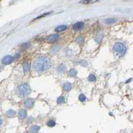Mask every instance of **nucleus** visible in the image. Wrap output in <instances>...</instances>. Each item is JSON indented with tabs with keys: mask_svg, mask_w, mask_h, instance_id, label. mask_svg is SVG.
<instances>
[{
	"mask_svg": "<svg viewBox=\"0 0 133 133\" xmlns=\"http://www.w3.org/2000/svg\"><path fill=\"white\" fill-rule=\"evenodd\" d=\"M51 60L47 57H40L36 59L33 64V68L36 71H43L51 67Z\"/></svg>",
	"mask_w": 133,
	"mask_h": 133,
	"instance_id": "1",
	"label": "nucleus"
},
{
	"mask_svg": "<svg viewBox=\"0 0 133 133\" xmlns=\"http://www.w3.org/2000/svg\"><path fill=\"white\" fill-rule=\"evenodd\" d=\"M17 92L21 97H25L30 94L31 88L27 83H22L18 87Z\"/></svg>",
	"mask_w": 133,
	"mask_h": 133,
	"instance_id": "2",
	"label": "nucleus"
},
{
	"mask_svg": "<svg viewBox=\"0 0 133 133\" xmlns=\"http://www.w3.org/2000/svg\"><path fill=\"white\" fill-rule=\"evenodd\" d=\"M126 47L121 43H116L113 46V51L118 57H121L126 53Z\"/></svg>",
	"mask_w": 133,
	"mask_h": 133,
	"instance_id": "3",
	"label": "nucleus"
},
{
	"mask_svg": "<svg viewBox=\"0 0 133 133\" xmlns=\"http://www.w3.org/2000/svg\"><path fill=\"white\" fill-rule=\"evenodd\" d=\"M59 39V35L57 33L55 34H52V35H50L47 37V42L50 43H55Z\"/></svg>",
	"mask_w": 133,
	"mask_h": 133,
	"instance_id": "4",
	"label": "nucleus"
},
{
	"mask_svg": "<svg viewBox=\"0 0 133 133\" xmlns=\"http://www.w3.org/2000/svg\"><path fill=\"white\" fill-rule=\"evenodd\" d=\"M13 61V57L12 56H11V55H7V56H5V57H4V58H3L2 62L4 65H9V64L11 63Z\"/></svg>",
	"mask_w": 133,
	"mask_h": 133,
	"instance_id": "5",
	"label": "nucleus"
},
{
	"mask_svg": "<svg viewBox=\"0 0 133 133\" xmlns=\"http://www.w3.org/2000/svg\"><path fill=\"white\" fill-rule=\"evenodd\" d=\"M34 101L31 99H28L24 102V106L27 108H31L33 106Z\"/></svg>",
	"mask_w": 133,
	"mask_h": 133,
	"instance_id": "6",
	"label": "nucleus"
},
{
	"mask_svg": "<svg viewBox=\"0 0 133 133\" xmlns=\"http://www.w3.org/2000/svg\"><path fill=\"white\" fill-rule=\"evenodd\" d=\"M83 26H84V23H83V22L79 21V22H77V23H74V25H73V29H74V30L79 31L83 29Z\"/></svg>",
	"mask_w": 133,
	"mask_h": 133,
	"instance_id": "7",
	"label": "nucleus"
},
{
	"mask_svg": "<svg viewBox=\"0 0 133 133\" xmlns=\"http://www.w3.org/2000/svg\"><path fill=\"white\" fill-rule=\"evenodd\" d=\"M22 66H23V72L25 73H27L29 71H30V65L27 62H23V63L22 64Z\"/></svg>",
	"mask_w": 133,
	"mask_h": 133,
	"instance_id": "8",
	"label": "nucleus"
},
{
	"mask_svg": "<svg viewBox=\"0 0 133 133\" xmlns=\"http://www.w3.org/2000/svg\"><path fill=\"white\" fill-rule=\"evenodd\" d=\"M61 47L60 45H56L55 46H53L51 49V53L53 55L57 54L61 50Z\"/></svg>",
	"mask_w": 133,
	"mask_h": 133,
	"instance_id": "9",
	"label": "nucleus"
},
{
	"mask_svg": "<svg viewBox=\"0 0 133 133\" xmlns=\"http://www.w3.org/2000/svg\"><path fill=\"white\" fill-rule=\"evenodd\" d=\"M40 130V126L38 125H33L29 129V132L31 133H37Z\"/></svg>",
	"mask_w": 133,
	"mask_h": 133,
	"instance_id": "10",
	"label": "nucleus"
},
{
	"mask_svg": "<svg viewBox=\"0 0 133 133\" xmlns=\"http://www.w3.org/2000/svg\"><path fill=\"white\" fill-rule=\"evenodd\" d=\"M63 89L66 92L70 91L71 89H72V85H71V84L70 83H64V85H63Z\"/></svg>",
	"mask_w": 133,
	"mask_h": 133,
	"instance_id": "11",
	"label": "nucleus"
},
{
	"mask_svg": "<svg viewBox=\"0 0 133 133\" xmlns=\"http://www.w3.org/2000/svg\"><path fill=\"white\" fill-rule=\"evenodd\" d=\"M66 67L64 65H60L57 66V71L59 73H64L66 71Z\"/></svg>",
	"mask_w": 133,
	"mask_h": 133,
	"instance_id": "12",
	"label": "nucleus"
},
{
	"mask_svg": "<svg viewBox=\"0 0 133 133\" xmlns=\"http://www.w3.org/2000/svg\"><path fill=\"white\" fill-rule=\"evenodd\" d=\"M19 117L21 119H24L27 117V111L24 109H21L19 111Z\"/></svg>",
	"mask_w": 133,
	"mask_h": 133,
	"instance_id": "13",
	"label": "nucleus"
},
{
	"mask_svg": "<svg viewBox=\"0 0 133 133\" xmlns=\"http://www.w3.org/2000/svg\"><path fill=\"white\" fill-rule=\"evenodd\" d=\"M99 2V0H83L79 2L80 4H85V5H88V4H94L96 2Z\"/></svg>",
	"mask_w": 133,
	"mask_h": 133,
	"instance_id": "14",
	"label": "nucleus"
},
{
	"mask_svg": "<svg viewBox=\"0 0 133 133\" xmlns=\"http://www.w3.org/2000/svg\"><path fill=\"white\" fill-rule=\"evenodd\" d=\"M103 33H102V32H100V33H99L97 35V36L95 37V41L97 43H101V41H102V39H103Z\"/></svg>",
	"mask_w": 133,
	"mask_h": 133,
	"instance_id": "15",
	"label": "nucleus"
},
{
	"mask_svg": "<svg viewBox=\"0 0 133 133\" xmlns=\"http://www.w3.org/2000/svg\"><path fill=\"white\" fill-rule=\"evenodd\" d=\"M67 29V26L65 25H59L55 29V31L57 32H62L65 31L66 29Z\"/></svg>",
	"mask_w": 133,
	"mask_h": 133,
	"instance_id": "16",
	"label": "nucleus"
},
{
	"mask_svg": "<svg viewBox=\"0 0 133 133\" xmlns=\"http://www.w3.org/2000/svg\"><path fill=\"white\" fill-rule=\"evenodd\" d=\"M15 111L13 110H11V109L7 110V111L6 112V116H7V117H9V118H12V117H13L15 115Z\"/></svg>",
	"mask_w": 133,
	"mask_h": 133,
	"instance_id": "17",
	"label": "nucleus"
},
{
	"mask_svg": "<svg viewBox=\"0 0 133 133\" xmlns=\"http://www.w3.org/2000/svg\"><path fill=\"white\" fill-rule=\"evenodd\" d=\"M115 21V19H114V18H108V19H106V20H105V23H106V24L110 25V24L114 23Z\"/></svg>",
	"mask_w": 133,
	"mask_h": 133,
	"instance_id": "18",
	"label": "nucleus"
},
{
	"mask_svg": "<svg viewBox=\"0 0 133 133\" xmlns=\"http://www.w3.org/2000/svg\"><path fill=\"white\" fill-rule=\"evenodd\" d=\"M65 97H63V96H61V97L57 98V104H59V105H61V104L65 103Z\"/></svg>",
	"mask_w": 133,
	"mask_h": 133,
	"instance_id": "19",
	"label": "nucleus"
},
{
	"mask_svg": "<svg viewBox=\"0 0 133 133\" xmlns=\"http://www.w3.org/2000/svg\"><path fill=\"white\" fill-rule=\"evenodd\" d=\"M77 74V71L74 69H71L69 71V75L71 77H75Z\"/></svg>",
	"mask_w": 133,
	"mask_h": 133,
	"instance_id": "20",
	"label": "nucleus"
},
{
	"mask_svg": "<svg viewBox=\"0 0 133 133\" xmlns=\"http://www.w3.org/2000/svg\"><path fill=\"white\" fill-rule=\"evenodd\" d=\"M47 125L49 127H53V126H55V122L53 120H50L47 122Z\"/></svg>",
	"mask_w": 133,
	"mask_h": 133,
	"instance_id": "21",
	"label": "nucleus"
},
{
	"mask_svg": "<svg viewBox=\"0 0 133 133\" xmlns=\"http://www.w3.org/2000/svg\"><path fill=\"white\" fill-rule=\"evenodd\" d=\"M88 81L90 82H94L96 81V77L94 76V74H90L89 77H88Z\"/></svg>",
	"mask_w": 133,
	"mask_h": 133,
	"instance_id": "22",
	"label": "nucleus"
},
{
	"mask_svg": "<svg viewBox=\"0 0 133 133\" xmlns=\"http://www.w3.org/2000/svg\"><path fill=\"white\" fill-rule=\"evenodd\" d=\"M86 99H87V97H86V96L84 94H81L79 95V100L81 102H84V101H86Z\"/></svg>",
	"mask_w": 133,
	"mask_h": 133,
	"instance_id": "23",
	"label": "nucleus"
},
{
	"mask_svg": "<svg viewBox=\"0 0 133 133\" xmlns=\"http://www.w3.org/2000/svg\"><path fill=\"white\" fill-rule=\"evenodd\" d=\"M30 47V43H25L21 45V47L23 48V49H27V48H29Z\"/></svg>",
	"mask_w": 133,
	"mask_h": 133,
	"instance_id": "24",
	"label": "nucleus"
},
{
	"mask_svg": "<svg viewBox=\"0 0 133 133\" xmlns=\"http://www.w3.org/2000/svg\"><path fill=\"white\" fill-rule=\"evenodd\" d=\"M51 12H48V13H44V14L43 15H41V16H39V17H37V18H36L35 20H38V19H40V18H42V17H45V16L48 15H49L50 13H51Z\"/></svg>",
	"mask_w": 133,
	"mask_h": 133,
	"instance_id": "25",
	"label": "nucleus"
},
{
	"mask_svg": "<svg viewBox=\"0 0 133 133\" xmlns=\"http://www.w3.org/2000/svg\"><path fill=\"white\" fill-rule=\"evenodd\" d=\"M83 37H79V38L77 39V42L79 43H83Z\"/></svg>",
	"mask_w": 133,
	"mask_h": 133,
	"instance_id": "26",
	"label": "nucleus"
},
{
	"mask_svg": "<svg viewBox=\"0 0 133 133\" xmlns=\"http://www.w3.org/2000/svg\"><path fill=\"white\" fill-rule=\"evenodd\" d=\"M81 63L82 65L84 66V67H87V66L88 65V63H87L86 61H82Z\"/></svg>",
	"mask_w": 133,
	"mask_h": 133,
	"instance_id": "27",
	"label": "nucleus"
},
{
	"mask_svg": "<svg viewBox=\"0 0 133 133\" xmlns=\"http://www.w3.org/2000/svg\"><path fill=\"white\" fill-rule=\"evenodd\" d=\"M2 119H1V117H0V125L2 124Z\"/></svg>",
	"mask_w": 133,
	"mask_h": 133,
	"instance_id": "28",
	"label": "nucleus"
},
{
	"mask_svg": "<svg viewBox=\"0 0 133 133\" xmlns=\"http://www.w3.org/2000/svg\"><path fill=\"white\" fill-rule=\"evenodd\" d=\"M24 133H27V132H24Z\"/></svg>",
	"mask_w": 133,
	"mask_h": 133,
	"instance_id": "29",
	"label": "nucleus"
}]
</instances>
